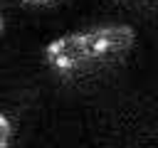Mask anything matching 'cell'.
<instances>
[{"mask_svg":"<svg viewBox=\"0 0 158 148\" xmlns=\"http://www.w3.org/2000/svg\"><path fill=\"white\" fill-rule=\"evenodd\" d=\"M133 44L131 25H99L52 39L44 47V62L62 76H81L121 62Z\"/></svg>","mask_w":158,"mask_h":148,"instance_id":"6da1fadb","label":"cell"},{"mask_svg":"<svg viewBox=\"0 0 158 148\" xmlns=\"http://www.w3.org/2000/svg\"><path fill=\"white\" fill-rule=\"evenodd\" d=\"M10 138H12V126H10L7 116L0 111V148H7L10 146Z\"/></svg>","mask_w":158,"mask_h":148,"instance_id":"7a4b0ae2","label":"cell"},{"mask_svg":"<svg viewBox=\"0 0 158 148\" xmlns=\"http://www.w3.org/2000/svg\"><path fill=\"white\" fill-rule=\"evenodd\" d=\"M25 7H40V10H47V7H57L62 5L64 0H20Z\"/></svg>","mask_w":158,"mask_h":148,"instance_id":"3957f363","label":"cell"},{"mask_svg":"<svg viewBox=\"0 0 158 148\" xmlns=\"http://www.w3.org/2000/svg\"><path fill=\"white\" fill-rule=\"evenodd\" d=\"M0 32H2V15H0Z\"/></svg>","mask_w":158,"mask_h":148,"instance_id":"277c9868","label":"cell"}]
</instances>
